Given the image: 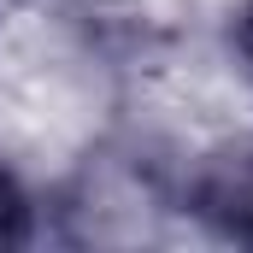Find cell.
<instances>
[{
  "mask_svg": "<svg viewBox=\"0 0 253 253\" xmlns=\"http://www.w3.org/2000/svg\"><path fill=\"white\" fill-rule=\"evenodd\" d=\"M177 206L218 242H253V124L224 129L177 159Z\"/></svg>",
  "mask_w": 253,
  "mask_h": 253,
  "instance_id": "1",
  "label": "cell"
},
{
  "mask_svg": "<svg viewBox=\"0 0 253 253\" xmlns=\"http://www.w3.org/2000/svg\"><path fill=\"white\" fill-rule=\"evenodd\" d=\"M42 236V189L24 171V159L0 141V248Z\"/></svg>",
  "mask_w": 253,
  "mask_h": 253,
  "instance_id": "2",
  "label": "cell"
},
{
  "mask_svg": "<svg viewBox=\"0 0 253 253\" xmlns=\"http://www.w3.org/2000/svg\"><path fill=\"white\" fill-rule=\"evenodd\" d=\"M224 53L236 59V71L253 83V0L230 6V24H224Z\"/></svg>",
  "mask_w": 253,
  "mask_h": 253,
  "instance_id": "3",
  "label": "cell"
}]
</instances>
